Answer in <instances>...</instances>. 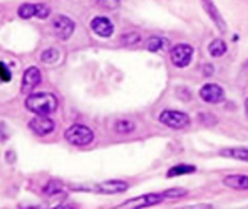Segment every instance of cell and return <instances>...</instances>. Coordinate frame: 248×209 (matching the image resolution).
Returning a JSON list of instances; mask_svg holds the SVG:
<instances>
[{"label":"cell","instance_id":"19","mask_svg":"<svg viewBox=\"0 0 248 209\" xmlns=\"http://www.w3.org/2000/svg\"><path fill=\"white\" fill-rule=\"evenodd\" d=\"M115 131L119 134H131L135 131V124L129 119H119L115 124Z\"/></svg>","mask_w":248,"mask_h":209},{"label":"cell","instance_id":"3","mask_svg":"<svg viewBox=\"0 0 248 209\" xmlns=\"http://www.w3.org/2000/svg\"><path fill=\"white\" fill-rule=\"evenodd\" d=\"M193 52H195V49H193L192 45H189V44H177L170 51V60H171L174 67L185 68L192 63Z\"/></svg>","mask_w":248,"mask_h":209},{"label":"cell","instance_id":"1","mask_svg":"<svg viewBox=\"0 0 248 209\" xmlns=\"http://www.w3.org/2000/svg\"><path fill=\"white\" fill-rule=\"evenodd\" d=\"M25 105L28 111H31L35 115H49L57 109L58 100L52 93L38 92L29 95L25 100Z\"/></svg>","mask_w":248,"mask_h":209},{"label":"cell","instance_id":"26","mask_svg":"<svg viewBox=\"0 0 248 209\" xmlns=\"http://www.w3.org/2000/svg\"><path fill=\"white\" fill-rule=\"evenodd\" d=\"M49 15V7L48 6H45V4H38V17H41V19H45L46 16Z\"/></svg>","mask_w":248,"mask_h":209},{"label":"cell","instance_id":"22","mask_svg":"<svg viewBox=\"0 0 248 209\" xmlns=\"http://www.w3.org/2000/svg\"><path fill=\"white\" fill-rule=\"evenodd\" d=\"M163 195H164L166 199H177V198H182V196L187 195V191L182 189V188H174V189H169V191L163 192Z\"/></svg>","mask_w":248,"mask_h":209},{"label":"cell","instance_id":"23","mask_svg":"<svg viewBox=\"0 0 248 209\" xmlns=\"http://www.w3.org/2000/svg\"><path fill=\"white\" fill-rule=\"evenodd\" d=\"M61 191H62L61 183H58V182H55V180H51V182L44 188V192H45L46 195H49V196H54V195L60 193Z\"/></svg>","mask_w":248,"mask_h":209},{"label":"cell","instance_id":"20","mask_svg":"<svg viewBox=\"0 0 248 209\" xmlns=\"http://www.w3.org/2000/svg\"><path fill=\"white\" fill-rule=\"evenodd\" d=\"M58 58H60V52L55 48H48L41 54V61L44 64H52V63L58 61Z\"/></svg>","mask_w":248,"mask_h":209},{"label":"cell","instance_id":"7","mask_svg":"<svg viewBox=\"0 0 248 209\" xmlns=\"http://www.w3.org/2000/svg\"><path fill=\"white\" fill-rule=\"evenodd\" d=\"M29 128L36 134V135H48L54 131L55 128V124L52 119H49L46 115H38L35 116L31 122H29Z\"/></svg>","mask_w":248,"mask_h":209},{"label":"cell","instance_id":"17","mask_svg":"<svg viewBox=\"0 0 248 209\" xmlns=\"http://www.w3.org/2000/svg\"><path fill=\"white\" fill-rule=\"evenodd\" d=\"M196 170L195 166H189V164H179L171 167L167 172V177H176V176H183V175H190Z\"/></svg>","mask_w":248,"mask_h":209},{"label":"cell","instance_id":"9","mask_svg":"<svg viewBox=\"0 0 248 209\" xmlns=\"http://www.w3.org/2000/svg\"><path fill=\"white\" fill-rule=\"evenodd\" d=\"M202 6L205 9V12L208 13V16L211 17V20L215 23V26L218 28L219 32H227V23L225 19L222 17V15L219 13L218 7L215 6V3L212 0H202Z\"/></svg>","mask_w":248,"mask_h":209},{"label":"cell","instance_id":"25","mask_svg":"<svg viewBox=\"0 0 248 209\" xmlns=\"http://www.w3.org/2000/svg\"><path fill=\"white\" fill-rule=\"evenodd\" d=\"M10 79H12L10 71L6 68V65H4L3 63H0V80H1V81H9Z\"/></svg>","mask_w":248,"mask_h":209},{"label":"cell","instance_id":"11","mask_svg":"<svg viewBox=\"0 0 248 209\" xmlns=\"http://www.w3.org/2000/svg\"><path fill=\"white\" fill-rule=\"evenodd\" d=\"M94 191L99 192V193H106V195L122 193V192L128 191V183L122 182V180H108V182L96 185Z\"/></svg>","mask_w":248,"mask_h":209},{"label":"cell","instance_id":"2","mask_svg":"<svg viewBox=\"0 0 248 209\" xmlns=\"http://www.w3.org/2000/svg\"><path fill=\"white\" fill-rule=\"evenodd\" d=\"M64 138L73 145L83 147V145H89L94 140V134L89 127L76 124V125H71L64 132Z\"/></svg>","mask_w":248,"mask_h":209},{"label":"cell","instance_id":"12","mask_svg":"<svg viewBox=\"0 0 248 209\" xmlns=\"http://www.w3.org/2000/svg\"><path fill=\"white\" fill-rule=\"evenodd\" d=\"M41 83V73L36 67H29L25 74H23V80H22V92L25 93H31L38 84Z\"/></svg>","mask_w":248,"mask_h":209},{"label":"cell","instance_id":"28","mask_svg":"<svg viewBox=\"0 0 248 209\" xmlns=\"http://www.w3.org/2000/svg\"><path fill=\"white\" fill-rule=\"evenodd\" d=\"M246 115L248 116V99L246 100Z\"/></svg>","mask_w":248,"mask_h":209},{"label":"cell","instance_id":"8","mask_svg":"<svg viewBox=\"0 0 248 209\" xmlns=\"http://www.w3.org/2000/svg\"><path fill=\"white\" fill-rule=\"evenodd\" d=\"M201 97L208 103H219L225 99V92L215 83H208L201 89Z\"/></svg>","mask_w":248,"mask_h":209},{"label":"cell","instance_id":"14","mask_svg":"<svg viewBox=\"0 0 248 209\" xmlns=\"http://www.w3.org/2000/svg\"><path fill=\"white\" fill-rule=\"evenodd\" d=\"M147 49L151 51V52H157V51H161V49H166L169 47V39L164 38V36H158V35H153L147 39V44H145Z\"/></svg>","mask_w":248,"mask_h":209},{"label":"cell","instance_id":"4","mask_svg":"<svg viewBox=\"0 0 248 209\" xmlns=\"http://www.w3.org/2000/svg\"><path fill=\"white\" fill-rule=\"evenodd\" d=\"M160 122L171 129H183L190 124V118L180 111H163L160 113Z\"/></svg>","mask_w":248,"mask_h":209},{"label":"cell","instance_id":"15","mask_svg":"<svg viewBox=\"0 0 248 209\" xmlns=\"http://www.w3.org/2000/svg\"><path fill=\"white\" fill-rule=\"evenodd\" d=\"M219 154L222 157H228V159H234V160L248 163V148H225Z\"/></svg>","mask_w":248,"mask_h":209},{"label":"cell","instance_id":"18","mask_svg":"<svg viewBox=\"0 0 248 209\" xmlns=\"http://www.w3.org/2000/svg\"><path fill=\"white\" fill-rule=\"evenodd\" d=\"M17 15L22 19H29L32 16L38 15V4H31V3H25L17 9Z\"/></svg>","mask_w":248,"mask_h":209},{"label":"cell","instance_id":"6","mask_svg":"<svg viewBox=\"0 0 248 209\" xmlns=\"http://www.w3.org/2000/svg\"><path fill=\"white\" fill-rule=\"evenodd\" d=\"M52 28L60 39H68L74 32V22L70 17L60 15L52 20Z\"/></svg>","mask_w":248,"mask_h":209},{"label":"cell","instance_id":"24","mask_svg":"<svg viewBox=\"0 0 248 209\" xmlns=\"http://www.w3.org/2000/svg\"><path fill=\"white\" fill-rule=\"evenodd\" d=\"M96 3L106 10H115L121 6V0H96Z\"/></svg>","mask_w":248,"mask_h":209},{"label":"cell","instance_id":"27","mask_svg":"<svg viewBox=\"0 0 248 209\" xmlns=\"http://www.w3.org/2000/svg\"><path fill=\"white\" fill-rule=\"evenodd\" d=\"M203 68H205V74H206V76H209V74H212V73H214V67H212L211 64H206Z\"/></svg>","mask_w":248,"mask_h":209},{"label":"cell","instance_id":"5","mask_svg":"<svg viewBox=\"0 0 248 209\" xmlns=\"http://www.w3.org/2000/svg\"><path fill=\"white\" fill-rule=\"evenodd\" d=\"M163 193H147L134 199H129L121 205V208H147V207H155L164 201Z\"/></svg>","mask_w":248,"mask_h":209},{"label":"cell","instance_id":"13","mask_svg":"<svg viewBox=\"0 0 248 209\" xmlns=\"http://www.w3.org/2000/svg\"><path fill=\"white\" fill-rule=\"evenodd\" d=\"M224 185L231 189H237V191H248V176L230 175L224 179Z\"/></svg>","mask_w":248,"mask_h":209},{"label":"cell","instance_id":"10","mask_svg":"<svg viewBox=\"0 0 248 209\" xmlns=\"http://www.w3.org/2000/svg\"><path fill=\"white\" fill-rule=\"evenodd\" d=\"M90 26H92V31H93L96 35L102 36V38H109V36H112L113 29H115V28H113V23L110 22V19H108V17H105V16H96V17L92 20Z\"/></svg>","mask_w":248,"mask_h":209},{"label":"cell","instance_id":"16","mask_svg":"<svg viewBox=\"0 0 248 209\" xmlns=\"http://www.w3.org/2000/svg\"><path fill=\"white\" fill-rule=\"evenodd\" d=\"M208 49H209V54H211L214 58H218V57H222V55L227 52V44H225L222 39H214V41L209 44Z\"/></svg>","mask_w":248,"mask_h":209},{"label":"cell","instance_id":"21","mask_svg":"<svg viewBox=\"0 0 248 209\" xmlns=\"http://www.w3.org/2000/svg\"><path fill=\"white\" fill-rule=\"evenodd\" d=\"M141 42V35L137 32H129V33H124L121 36V44L125 47H132Z\"/></svg>","mask_w":248,"mask_h":209}]
</instances>
